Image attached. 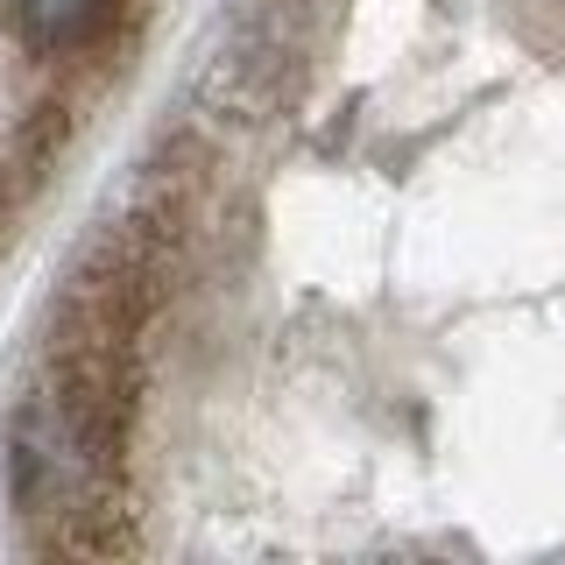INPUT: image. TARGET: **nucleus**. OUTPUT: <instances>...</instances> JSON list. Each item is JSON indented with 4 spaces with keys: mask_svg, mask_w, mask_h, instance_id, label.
<instances>
[{
    "mask_svg": "<svg viewBox=\"0 0 565 565\" xmlns=\"http://www.w3.org/2000/svg\"><path fill=\"white\" fill-rule=\"evenodd\" d=\"M114 8L120 0H0L8 29L22 35L29 50H43V57H78V50H93L99 35L114 29Z\"/></svg>",
    "mask_w": 565,
    "mask_h": 565,
    "instance_id": "1",
    "label": "nucleus"
}]
</instances>
